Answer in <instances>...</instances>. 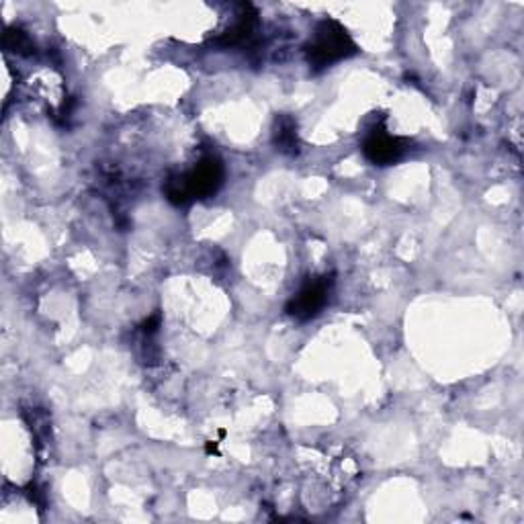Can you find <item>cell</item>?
Wrapping results in <instances>:
<instances>
[{"label":"cell","instance_id":"obj_1","mask_svg":"<svg viewBox=\"0 0 524 524\" xmlns=\"http://www.w3.org/2000/svg\"><path fill=\"white\" fill-rule=\"evenodd\" d=\"M223 185V164L215 156H207L199 160L180 177H172L166 180L164 195L172 205L185 207L195 199H205V196L215 195Z\"/></svg>","mask_w":524,"mask_h":524},{"label":"cell","instance_id":"obj_2","mask_svg":"<svg viewBox=\"0 0 524 524\" xmlns=\"http://www.w3.org/2000/svg\"><path fill=\"white\" fill-rule=\"evenodd\" d=\"M305 54H308V62L314 68H328L334 62L356 54V46L338 21L326 19L318 25L314 39L305 48Z\"/></svg>","mask_w":524,"mask_h":524},{"label":"cell","instance_id":"obj_3","mask_svg":"<svg viewBox=\"0 0 524 524\" xmlns=\"http://www.w3.org/2000/svg\"><path fill=\"white\" fill-rule=\"evenodd\" d=\"M334 279L332 276H316V279H310L301 287L300 293H297L293 300L287 303V314L291 318L300 319V322H308V319L316 318L319 311L326 308L328 297H330Z\"/></svg>","mask_w":524,"mask_h":524},{"label":"cell","instance_id":"obj_4","mask_svg":"<svg viewBox=\"0 0 524 524\" xmlns=\"http://www.w3.org/2000/svg\"><path fill=\"white\" fill-rule=\"evenodd\" d=\"M407 142L402 137H396L385 131L383 127H377L367 135L365 144H362V154L367 160L377 166H389L396 164L399 158L406 154Z\"/></svg>","mask_w":524,"mask_h":524},{"label":"cell","instance_id":"obj_5","mask_svg":"<svg viewBox=\"0 0 524 524\" xmlns=\"http://www.w3.org/2000/svg\"><path fill=\"white\" fill-rule=\"evenodd\" d=\"M273 142L276 145V150L283 152L287 156H295L300 152V140H297V127L295 121L287 118V115H281L275 121V131H273Z\"/></svg>","mask_w":524,"mask_h":524},{"label":"cell","instance_id":"obj_6","mask_svg":"<svg viewBox=\"0 0 524 524\" xmlns=\"http://www.w3.org/2000/svg\"><path fill=\"white\" fill-rule=\"evenodd\" d=\"M4 46L13 48V52H17V54H29L33 48L27 35L23 31H19V29H11V31H6Z\"/></svg>","mask_w":524,"mask_h":524},{"label":"cell","instance_id":"obj_7","mask_svg":"<svg viewBox=\"0 0 524 524\" xmlns=\"http://www.w3.org/2000/svg\"><path fill=\"white\" fill-rule=\"evenodd\" d=\"M158 326H160V314H154V316H150L142 324V332L148 334V336H152V334L158 332Z\"/></svg>","mask_w":524,"mask_h":524},{"label":"cell","instance_id":"obj_8","mask_svg":"<svg viewBox=\"0 0 524 524\" xmlns=\"http://www.w3.org/2000/svg\"><path fill=\"white\" fill-rule=\"evenodd\" d=\"M207 453H217V442H207Z\"/></svg>","mask_w":524,"mask_h":524}]
</instances>
